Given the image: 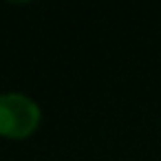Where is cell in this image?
Here are the masks:
<instances>
[{
  "label": "cell",
  "mask_w": 161,
  "mask_h": 161,
  "mask_svg": "<svg viewBox=\"0 0 161 161\" xmlns=\"http://www.w3.org/2000/svg\"><path fill=\"white\" fill-rule=\"evenodd\" d=\"M42 121V110L36 99L25 93H3L0 95V137L27 139Z\"/></svg>",
  "instance_id": "obj_1"
}]
</instances>
